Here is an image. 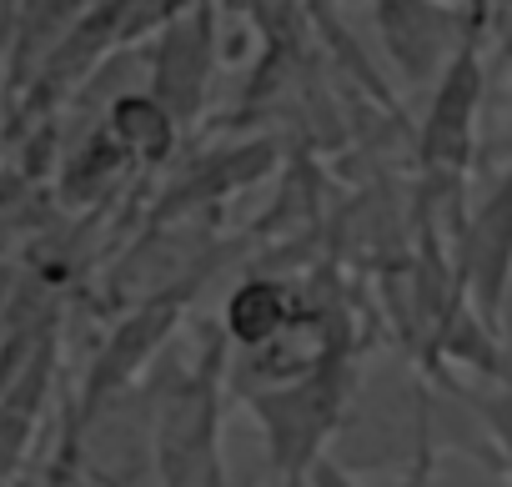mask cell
I'll use <instances>...</instances> for the list:
<instances>
[{"instance_id": "obj_13", "label": "cell", "mask_w": 512, "mask_h": 487, "mask_svg": "<svg viewBox=\"0 0 512 487\" xmlns=\"http://www.w3.org/2000/svg\"><path fill=\"white\" fill-rule=\"evenodd\" d=\"M492 447H497V472L512 482V382H492V387H467Z\"/></svg>"}, {"instance_id": "obj_9", "label": "cell", "mask_w": 512, "mask_h": 487, "mask_svg": "<svg viewBox=\"0 0 512 487\" xmlns=\"http://www.w3.org/2000/svg\"><path fill=\"white\" fill-rule=\"evenodd\" d=\"M106 136L136 161V166H161L176 151L181 121L151 96V91H126L106 111Z\"/></svg>"}, {"instance_id": "obj_1", "label": "cell", "mask_w": 512, "mask_h": 487, "mask_svg": "<svg viewBox=\"0 0 512 487\" xmlns=\"http://www.w3.org/2000/svg\"><path fill=\"white\" fill-rule=\"evenodd\" d=\"M141 387L156 427V487H226L221 412L231 397V342L221 327H201L191 357L166 347Z\"/></svg>"}, {"instance_id": "obj_4", "label": "cell", "mask_w": 512, "mask_h": 487, "mask_svg": "<svg viewBox=\"0 0 512 487\" xmlns=\"http://www.w3.org/2000/svg\"><path fill=\"white\" fill-rule=\"evenodd\" d=\"M452 272L472 312L502 332V307L512 292V166L467 206L462 231L452 241Z\"/></svg>"}, {"instance_id": "obj_8", "label": "cell", "mask_w": 512, "mask_h": 487, "mask_svg": "<svg viewBox=\"0 0 512 487\" xmlns=\"http://www.w3.org/2000/svg\"><path fill=\"white\" fill-rule=\"evenodd\" d=\"M297 317V282L282 272H246L226 302H221V337L231 342V352H256L272 337H282Z\"/></svg>"}, {"instance_id": "obj_6", "label": "cell", "mask_w": 512, "mask_h": 487, "mask_svg": "<svg viewBox=\"0 0 512 487\" xmlns=\"http://www.w3.org/2000/svg\"><path fill=\"white\" fill-rule=\"evenodd\" d=\"M377 31L407 81H432L452 66V56L472 41L462 36V16L437 0H372Z\"/></svg>"}, {"instance_id": "obj_7", "label": "cell", "mask_w": 512, "mask_h": 487, "mask_svg": "<svg viewBox=\"0 0 512 487\" xmlns=\"http://www.w3.org/2000/svg\"><path fill=\"white\" fill-rule=\"evenodd\" d=\"M211 51H216V31H211V11L206 6H186L171 26H161L156 51H151V96L186 126L196 121L201 101H206V81H211Z\"/></svg>"}, {"instance_id": "obj_2", "label": "cell", "mask_w": 512, "mask_h": 487, "mask_svg": "<svg viewBox=\"0 0 512 487\" xmlns=\"http://www.w3.org/2000/svg\"><path fill=\"white\" fill-rule=\"evenodd\" d=\"M357 372H362V357H332L327 367H317L287 387L241 397L267 437L272 487H307L312 467L322 457H332V442L357 397Z\"/></svg>"}, {"instance_id": "obj_3", "label": "cell", "mask_w": 512, "mask_h": 487, "mask_svg": "<svg viewBox=\"0 0 512 487\" xmlns=\"http://www.w3.org/2000/svg\"><path fill=\"white\" fill-rule=\"evenodd\" d=\"M216 272H221V262L206 267V272H196L191 282H181V287L151 297V302L126 307L121 322H116V327L106 332V342L96 347L86 377H81L76 412H81V407H96V402H106V397H116V392H126V387H141L146 372H151V367L161 362V352L171 347V337L181 332L191 302L201 297V287H206Z\"/></svg>"}, {"instance_id": "obj_14", "label": "cell", "mask_w": 512, "mask_h": 487, "mask_svg": "<svg viewBox=\"0 0 512 487\" xmlns=\"http://www.w3.org/2000/svg\"><path fill=\"white\" fill-rule=\"evenodd\" d=\"M307 487H367V477H357L352 467H342L337 457H322L307 477Z\"/></svg>"}, {"instance_id": "obj_10", "label": "cell", "mask_w": 512, "mask_h": 487, "mask_svg": "<svg viewBox=\"0 0 512 487\" xmlns=\"http://www.w3.org/2000/svg\"><path fill=\"white\" fill-rule=\"evenodd\" d=\"M272 161H277V156H272L267 141H251V146H241V151L206 156L181 186H171V201H166L161 216H186V211H196V206H206V201H221V196H231L236 186L256 181Z\"/></svg>"}, {"instance_id": "obj_15", "label": "cell", "mask_w": 512, "mask_h": 487, "mask_svg": "<svg viewBox=\"0 0 512 487\" xmlns=\"http://www.w3.org/2000/svg\"><path fill=\"white\" fill-rule=\"evenodd\" d=\"M437 6H452V11H457V6H462V0H437Z\"/></svg>"}, {"instance_id": "obj_11", "label": "cell", "mask_w": 512, "mask_h": 487, "mask_svg": "<svg viewBox=\"0 0 512 487\" xmlns=\"http://www.w3.org/2000/svg\"><path fill=\"white\" fill-rule=\"evenodd\" d=\"M46 372H51V352H41L26 377L16 382V392L0 402V487H6L26 457V442L36 432V412H41V392H46Z\"/></svg>"}, {"instance_id": "obj_5", "label": "cell", "mask_w": 512, "mask_h": 487, "mask_svg": "<svg viewBox=\"0 0 512 487\" xmlns=\"http://www.w3.org/2000/svg\"><path fill=\"white\" fill-rule=\"evenodd\" d=\"M477 106H482V56L467 41L452 66L437 76L432 106L417 131V166L422 176H467L472 141H477Z\"/></svg>"}, {"instance_id": "obj_12", "label": "cell", "mask_w": 512, "mask_h": 487, "mask_svg": "<svg viewBox=\"0 0 512 487\" xmlns=\"http://www.w3.org/2000/svg\"><path fill=\"white\" fill-rule=\"evenodd\" d=\"M136 161L106 136V126L71 156V166H66V196L71 201H96V196H106L126 171H131Z\"/></svg>"}]
</instances>
